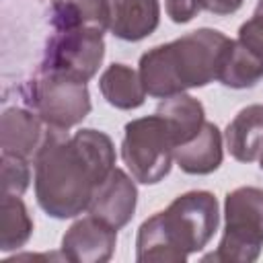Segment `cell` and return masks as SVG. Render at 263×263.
I'll return each instance as SVG.
<instances>
[{
    "mask_svg": "<svg viewBox=\"0 0 263 263\" xmlns=\"http://www.w3.org/2000/svg\"><path fill=\"white\" fill-rule=\"evenodd\" d=\"M115 146L105 132L86 127L68 136L49 127L33 158L39 208L55 220L86 212L97 185L115 168Z\"/></svg>",
    "mask_w": 263,
    "mask_h": 263,
    "instance_id": "cell-1",
    "label": "cell"
},
{
    "mask_svg": "<svg viewBox=\"0 0 263 263\" xmlns=\"http://www.w3.org/2000/svg\"><path fill=\"white\" fill-rule=\"evenodd\" d=\"M220 212L214 193L187 191L166 210L146 218L136 236L138 263H183L201 251L218 230Z\"/></svg>",
    "mask_w": 263,
    "mask_h": 263,
    "instance_id": "cell-2",
    "label": "cell"
},
{
    "mask_svg": "<svg viewBox=\"0 0 263 263\" xmlns=\"http://www.w3.org/2000/svg\"><path fill=\"white\" fill-rule=\"evenodd\" d=\"M230 37L216 29H197L140 58V78L150 97L166 99L218 80Z\"/></svg>",
    "mask_w": 263,
    "mask_h": 263,
    "instance_id": "cell-3",
    "label": "cell"
},
{
    "mask_svg": "<svg viewBox=\"0 0 263 263\" xmlns=\"http://www.w3.org/2000/svg\"><path fill=\"white\" fill-rule=\"evenodd\" d=\"M263 249V189L238 187L224 199V234L203 261L253 263Z\"/></svg>",
    "mask_w": 263,
    "mask_h": 263,
    "instance_id": "cell-4",
    "label": "cell"
},
{
    "mask_svg": "<svg viewBox=\"0 0 263 263\" xmlns=\"http://www.w3.org/2000/svg\"><path fill=\"white\" fill-rule=\"evenodd\" d=\"M175 148V136L158 113L125 123L121 158L138 183L154 185L162 181L171 173Z\"/></svg>",
    "mask_w": 263,
    "mask_h": 263,
    "instance_id": "cell-5",
    "label": "cell"
},
{
    "mask_svg": "<svg viewBox=\"0 0 263 263\" xmlns=\"http://www.w3.org/2000/svg\"><path fill=\"white\" fill-rule=\"evenodd\" d=\"M25 101L45 125L64 132L78 125L90 113V92L86 82L60 74L37 72L27 84Z\"/></svg>",
    "mask_w": 263,
    "mask_h": 263,
    "instance_id": "cell-6",
    "label": "cell"
},
{
    "mask_svg": "<svg viewBox=\"0 0 263 263\" xmlns=\"http://www.w3.org/2000/svg\"><path fill=\"white\" fill-rule=\"evenodd\" d=\"M105 58V39L101 31L72 29L55 31L43 51L39 72L60 74L88 82L103 64Z\"/></svg>",
    "mask_w": 263,
    "mask_h": 263,
    "instance_id": "cell-7",
    "label": "cell"
},
{
    "mask_svg": "<svg viewBox=\"0 0 263 263\" xmlns=\"http://www.w3.org/2000/svg\"><path fill=\"white\" fill-rule=\"evenodd\" d=\"M115 245L117 230L88 214L66 230L62 238V257L72 263H105L113 257Z\"/></svg>",
    "mask_w": 263,
    "mask_h": 263,
    "instance_id": "cell-8",
    "label": "cell"
},
{
    "mask_svg": "<svg viewBox=\"0 0 263 263\" xmlns=\"http://www.w3.org/2000/svg\"><path fill=\"white\" fill-rule=\"evenodd\" d=\"M136 203H138L136 183L132 181V177L125 171L115 166L105 177V181H101L97 185L86 212L90 216L107 222L115 230H119L134 218Z\"/></svg>",
    "mask_w": 263,
    "mask_h": 263,
    "instance_id": "cell-9",
    "label": "cell"
},
{
    "mask_svg": "<svg viewBox=\"0 0 263 263\" xmlns=\"http://www.w3.org/2000/svg\"><path fill=\"white\" fill-rule=\"evenodd\" d=\"M49 125L31 109L8 107L0 119V148L6 154H16L27 160L35 158L45 142Z\"/></svg>",
    "mask_w": 263,
    "mask_h": 263,
    "instance_id": "cell-10",
    "label": "cell"
},
{
    "mask_svg": "<svg viewBox=\"0 0 263 263\" xmlns=\"http://www.w3.org/2000/svg\"><path fill=\"white\" fill-rule=\"evenodd\" d=\"M111 23L109 29L117 39L142 41L152 35L160 23L158 0H109Z\"/></svg>",
    "mask_w": 263,
    "mask_h": 263,
    "instance_id": "cell-11",
    "label": "cell"
},
{
    "mask_svg": "<svg viewBox=\"0 0 263 263\" xmlns=\"http://www.w3.org/2000/svg\"><path fill=\"white\" fill-rule=\"evenodd\" d=\"M177 166L187 175H210L214 173L224 158L222 152V134L220 129L205 121L203 127L189 142L175 148L173 154Z\"/></svg>",
    "mask_w": 263,
    "mask_h": 263,
    "instance_id": "cell-12",
    "label": "cell"
},
{
    "mask_svg": "<svg viewBox=\"0 0 263 263\" xmlns=\"http://www.w3.org/2000/svg\"><path fill=\"white\" fill-rule=\"evenodd\" d=\"M49 23L55 31L88 29L105 33L111 23V4L109 0H53Z\"/></svg>",
    "mask_w": 263,
    "mask_h": 263,
    "instance_id": "cell-13",
    "label": "cell"
},
{
    "mask_svg": "<svg viewBox=\"0 0 263 263\" xmlns=\"http://www.w3.org/2000/svg\"><path fill=\"white\" fill-rule=\"evenodd\" d=\"M226 148L238 162H253L263 152V105L240 109L226 127Z\"/></svg>",
    "mask_w": 263,
    "mask_h": 263,
    "instance_id": "cell-14",
    "label": "cell"
},
{
    "mask_svg": "<svg viewBox=\"0 0 263 263\" xmlns=\"http://www.w3.org/2000/svg\"><path fill=\"white\" fill-rule=\"evenodd\" d=\"M99 88L103 99L115 109H138L146 101V88L142 84L140 72L125 64H111L99 78Z\"/></svg>",
    "mask_w": 263,
    "mask_h": 263,
    "instance_id": "cell-15",
    "label": "cell"
},
{
    "mask_svg": "<svg viewBox=\"0 0 263 263\" xmlns=\"http://www.w3.org/2000/svg\"><path fill=\"white\" fill-rule=\"evenodd\" d=\"M156 113L168 123L177 146H181V144L189 142L193 136H197V132L205 123L203 105L187 92H179V95L162 99L156 107Z\"/></svg>",
    "mask_w": 263,
    "mask_h": 263,
    "instance_id": "cell-16",
    "label": "cell"
},
{
    "mask_svg": "<svg viewBox=\"0 0 263 263\" xmlns=\"http://www.w3.org/2000/svg\"><path fill=\"white\" fill-rule=\"evenodd\" d=\"M261 78H263V60L251 49H247L238 39L236 41L232 39L224 53L218 80L230 88H251Z\"/></svg>",
    "mask_w": 263,
    "mask_h": 263,
    "instance_id": "cell-17",
    "label": "cell"
},
{
    "mask_svg": "<svg viewBox=\"0 0 263 263\" xmlns=\"http://www.w3.org/2000/svg\"><path fill=\"white\" fill-rule=\"evenodd\" d=\"M33 234V220L21 195L2 193V232L0 251L10 253L29 242Z\"/></svg>",
    "mask_w": 263,
    "mask_h": 263,
    "instance_id": "cell-18",
    "label": "cell"
},
{
    "mask_svg": "<svg viewBox=\"0 0 263 263\" xmlns=\"http://www.w3.org/2000/svg\"><path fill=\"white\" fill-rule=\"evenodd\" d=\"M0 173H2V193L23 195L31 183L29 160L16 154L2 152L0 156Z\"/></svg>",
    "mask_w": 263,
    "mask_h": 263,
    "instance_id": "cell-19",
    "label": "cell"
},
{
    "mask_svg": "<svg viewBox=\"0 0 263 263\" xmlns=\"http://www.w3.org/2000/svg\"><path fill=\"white\" fill-rule=\"evenodd\" d=\"M238 41L263 60V14L253 12V16L240 25Z\"/></svg>",
    "mask_w": 263,
    "mask_h": 263,
    "instance_id": "cell-20",
    "label": "cell"
},
{
    "mask_svg": "<svg viewBox=\"0 0 263 263\" xmlns=\"http://www.w3.org/2000/svg\"><path fill=\"white\" fill-rule=\"evenodd\" d=\"M166 14L173 23H189L201 10V0H164Z\"/></svg>",
    "mask_w": 263,
    "mask_h": 263,
    "instance_id": "cell-21",
    "label": "cell"
},
{
    "mask_svg": "<svg viewBox=\"0 0 263 263\" xmlns=\"http://www.w3.org/2000/svg\"><path fill=\"white\" fill-rule=\"evenodd\" d=\"M242 6V0H201V10H208L212 14H232Z\"/></svg>",
    "mask_w": 263,
    "mask_h": 263,
    "instance_id": "cell-22",
    "label": "cell"
},
{
    "mask_svg": "<svg viewBox=\"0 0 263 263\" xmlns=\"http://www.w3.org/2000/svg\"><path fill=\"white\" fill-rule=\"evenodd\" d=\"M255 12H257V14H263V0H259V2H257V6H255Z\"/></svg>",
    "mask_w": 263,
    "mask_h": 263,
    "instance_id": "cell-23",
    "label": "cell"
},
{
    "mask_svg": "<svg viewBox=\"0 0 263 263\" xmlns=\"http://www.w3.org/2000/svg\"><path fill=\"white\" fill-rule=\"evenodd\" d=\"M259 166H261V171H263V152H261V156H259Z\"/></svg>",
    "mask_w": 263,
    "mask_h": 263,
    "instance_id": "cell-24",
    "label": "cell"
}]
</instances>
